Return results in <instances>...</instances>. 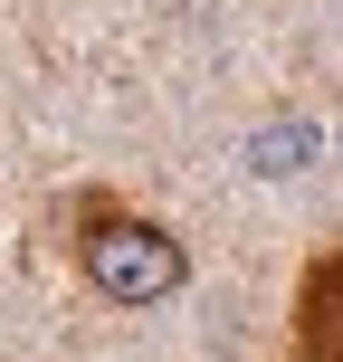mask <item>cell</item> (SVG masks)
<instances>
[{
  "instance_id": "cell-1",
  "label": "cell",
  "mask_w": 343,
  "mask_h": 362,
  "mask_svg": "<svg viewBox=\"0 0 343 362\" xmlns=\"http://www.w3.org/2000/svg\"><path fill=\"white\" fill-rule=\"evenodd\" d=\"M76 267L105 305H172L191 286V248L124 200H76Z\"/></svg>"
},
{
  "instance_id": "cell-2",
  "label": "cell",
  "mask_w": 343,
  "mask_h": 362,
  "mask_svg": "<svg viewBox=\"0 0 343 362\" xmlns=\"http://www.w3.org/2000/svg\"><path fill=\"white\" fill-rule=\"evenodd\" d=\"M334 286H343V257H334V248H315V257H306V315H296L306 362H343V353H334Z\"/></svg>"
},
{
  "instance_id": "cell-3",
  "label": "cell",
  "mask_w": 343,
  "mask_h": 362,
  "mask_svg": "<svg viewBox=\"0 0 343 362\" xmlns=\"http://www.w3.org/2000/svg\"><path fill=\"white\" fill-rule=\"evenodd\" d=\"M306 163H315V134H306V124H296V134H286V124H277V134H257V172H277V181H286V172H306Z\"/></svg>"
}]
</instances>
